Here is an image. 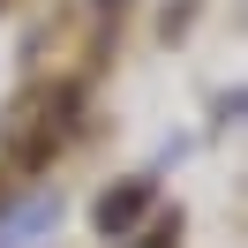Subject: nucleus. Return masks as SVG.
I'll list each match as a JSON object with an SVG mask.
<instances>
[{
	"label": "nucleus",
	"instance_id": "obj_1",
	"mask_svg": "<svg viewBox=\"0 0 248 248\" xmlns=\"http://www.w3.org/2000/svg\"><path fill=\"white\" fill-rule=\"evenodd\" d=\"M136 203H143V181H128V188H113V196L98 203V226H106V233H121V226H128V211H136Z\"/></svg>",
	"mask_w": 248,
	"mask_h": 248
}]
</instances>
